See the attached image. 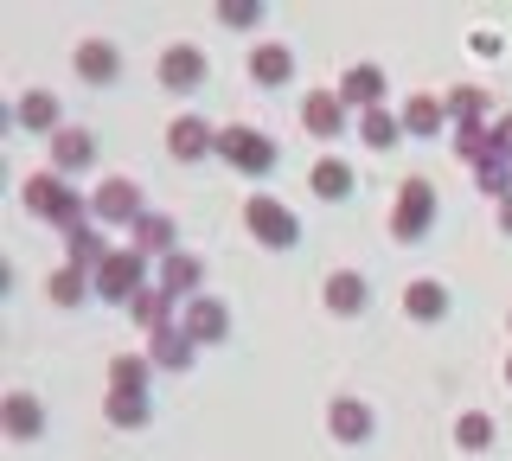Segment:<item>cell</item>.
Listing matches in <instances>:
<instances>
[{
	"label": "cell",
	"instance_id": "cell-1",
	"mask_svg": "<svg viewBox=\"0 0 512 461\" xmlns=\"http://www.w3.org/2000/svg\"><path fill=\"white\" fill-rule=\"evenodd\" d=\"M20 199H26V212H32V218H52L58 231L90 225V199H77L71 186H64V173H32Z\"/></svg>",
	"mask_w": 512,
	"mask_h": 461
},
{
	"label": "cell",
	"instance_id": "cell-2",
	"mask_svg": "<svg viewBox=\"0 0 512 461\" xmlns=\"http://www.w3.org/2000/svg\"><path fill=\"white\" fill-rule=\"evenodd\" d=\"M429 225H436V186H429L423 173H410V180L397 186V205H391V237L397 244H423Z\"/></svg>",
	"mask_w": 512,
	"mask_h": 461
},
{
	"label": "cell",
	"instance_id": "cell-3",
	"mask_svg": "<svg viewBox=\"0 0 512 461\" xmlns=\"http://www.w3.org/2000/svg\"><path fill=\"white\" fill-rule=\"evenodd\" d=\"M244 225H250V237L263 250H295V237H301V218L288 212L282 199H269V193H256L250 205H244Z\"/></svg>",
	"mask_w": 512,
	"mask_h": 461
},
{
	"label": "cell",
	"instance_id": "cell-4",
	"mask_svg": "<svg viewBox=\"0 0 512 461\" xmlns=\"http://www.w3.org/2000/svg\"><path fill=\"white\" fill-rule=\"evenodd\" d=\"M141 289H148V257H141V250H116V257L96 269V295L103 301H122L128 308Z\"/></svg>",
	"mask_w": 512,
	"mask_h": 461
},
{
	"label": "cell",
	"instance_id": "cell-5",
	"mask_svg": "<svg viewBox=\"0 0 512 461\" xmlns=\"http://www.w3.org/2000/svg\"><path fill=\"white\" fill-rule=\"evenodd\" d=\"M218 154H224L237 173H250V180H263V173L276 167V141H269L263 129H224V135H218Z\"/></svg>",
	"mask_w": 512,
	"mask_h": 461
},
{
	"label": "cell",
	"instance_id": "cell-6",
	"mask_svg": "<svg viewBox=\"0 0 512 461\" xmlns=\"http://www.w3.org/2000/svg\"><path fill=\"white\" fill-rule=\"evenodd\" d=\"M141 212H148V205H141V186L135 180H103L90 193V218H103V225H128V231H135Z\"/></svg>",
	"mask_w": 512,
	"mask_h": 461
},
{
	"label": "cell",
	"instance_id": "cell-7",
	"mask_svg": "<svg viewBox=\"0 0 512 461\" xmlns=\"http://www.w3.org/2000/svg\"><path fill=\"white\" fill-rule=\"evenodd\" d=\"M218 135L224 129H212L205 116H173V129H167V154L173 161H205V154H218Z\"/></svg>",
	"mask_w": 512,
	"mask_h": 461
},
{
	"label": "cell",
	"instance_id": "cell-8",
	"mask_svg": "<svg viewBox=\"0 0 512 461\" xmlns=\"http://www.w3.org/2000/svg\"><path fill=\"white\" fill-rule=\"evenodd\" d=\"M205 77H212V58H205L199 45H167V52H160V84L167 90L186 97V90H199Z\"/></svg>",
	"mask_w": 512,
	"mask_h": 461
},
{
	"label": "cell",
	"instance_id": "cell-9",
	"mask_svg": "<svg viewBox=\"0 0 512 461\" xmlns=\"http://www.w3.org/2000/svg\"><path fill=\"white\" fill-rule=\"evenodd\" d=\"M128 250H141V257H180V225H173L167 212H141L135 218V237H128Z\"/></svg>",
	"mask_w": 512,
	"mask_h": 461
},
{
	"label": "cell",
	"instance_id": "cell-10",
	"mask_svg": "<svg viewBox=\"0 0 512 461\" xmlns=\"http://www.w3.org/2000/svg\"><path fill=\"white\" fill-rule=\"evenodd\" d=\"M0 429H7L13 442L45 436V404H39L32 391H7V397H0Z\"/></svg>",
	"mask_w": 512,
	"mask_h": 461
},
{
	"label": "cell",
	"instance_id": "cell-11",
	"mask_svg": "<svg viewBox=\"0 0 512 461\" xmlns=\"http://www.w3.org/2000/svg\"><path fill=\"white\" fill-rule=\"evenodd\" d=\"M301 129L320 135V141L346 135V103H340V90H308V103H301Z\"/></svg>",
	"mask_w": 512,
	"mask_h": 461
},
{
	"label": "cell",
	"instance_id": "cell-12",
	"mask_svg": "<svg viewBox=\"0 0 512 461\" xmlns=\"http://www.w3.org/2000/svg\"><path fill=\"white\" fill-rule=\"evenodd\" d=\"M327 429H333V442H372V404H359V397H333L327 404Z\"/></svg>",
	"mask_w": 512,
	"mask_h": 461
},
{
	"label": "cell",
	"instance_id": "cell-13",
	"mask_svg": "<svg viewBox=\"0 0 512 461\" xmlns=\"http://www.w3.org/2000/svg\"><path fill=\"white\" fill-rule=\"evenodd\" d=\"M71 65H77V77H84V84L103 90V84H116V77H122V52H116L109 39H84Z\"/></svg>",
	"mask_w": 512,
	"mask_h": 461
},
{
	"label": "cell",
	"instance_id": "cell-14",
	"mask_svg": "<svg viewBox=\"0 0 512 461\" xmlns=\"http://www.w3.org/2000/svg\"><path fill=\"white\" fill-rule=\"evenodd\" d=\"M327 308L340 314V321L365 314V308H372V282H365L359 269H333V276H327Z\"/></svg>",
	"mask_w": 512,
	"mask_h": 461
},
{
	"label": "cell",
	"instance_id": "cell-15",
	"mask_svg": "<svg viewBox=\"0 0 512 461\" xmlns=\"http://www.w3.org/2000/svg\"><path fill=\"white\" fill-rule=\"evenodd\" d=\"M199 346H218L224 333H231V308L224 301H212V295H199V301H186V321H180Z\"/></svg>",
	"mask_w": 512,
	"mask_h": 461
},
{
	"label": "cell",
	"instance_id": "cell-16",
	"mask_svg": "<svg viewBox=\"0 0 512 461\" xmlns=\"http://www.w3.org/2000/svg\"><path fill=\"white\" fill-rule=\"evenodd\" d=\"M199 282H205V257H192V250L160 263V289H167L173 301H199Z\"/></svg>",
	"mask_w": 512,
	"mask_h": 461
},
{
	"label": "cell",
	"instance_id": "cell-17",
	"mask_svg": "<svg viewBox=\"0 0 512 461\" xmlns=\"http://www.w3.org/2000/svg\"><path fill=\"white\" fill-rule=\"evenodd\" d=\"M58 116H64V109H58L52 90H26V97L13 103V122H20L26 135H58Z\"/></svg>",
	"mask_w": 512,
	"mask_h": 461
},
{
	"label": "cell",
	"instance_id": "cell-18",
	"mask_svg": "<svg viewBox=\"0 0 512 461\" xmlns=\"http://www.w3.org/2000/svg\"><path fill=\"white\" fill-rule=\"evenodd\" d=\"M340 103L359 109V116H365V109H378V103H384V71H378V65H352V71L340 77Z\"/></svg>",
	"mask_w": 512,
	"mask_h": 461
},
{
	"label": "cell",
	"instance_id": "cell-19",
	"mask_svg": "<svg viewBox=\"0 0 512 461\" xmlns=\"http://www.w3.org/2000/svg\"><path fill=\"white\" fill-rule=\"evenodd\" d=\"M192 353H199V340H192L186 327H167V333H154V346H148V359H154V372H186Z\"/></svg>",
	"mask_w": 512,
	"mask_h": 461
},
{
	"label": "cell",
	"instance_id": "cell-20",
	"mask_svg": "<svg viewBox=\"0 0 512 461\" xmlns=\"http://www.w3.org/2000/svg\"><path fill=\"white\" fill-rule=\"evenodd\" d=\"M90 161H96L90 129H58V135H52V173H84Z\"/></svg>",
	"mask_w": 512,
	"mask_h": 461
},
{
	"label": "cell",
	"instance_id": "cell-21",
	"mask_svg": "<svg viewBox=\"0 0 512 461\" xmlns=\"http://www.w3.org/2000/svg\"><path fill=\"white\" fill-rule=\"evenodd\" d=\"M404 314H410V321H442V314H448V282H436V276L410 282V289H404Z\"/></svg>",
	"mask_w": 512,
	"mask_h": 461
},
{
	"label": "cell",
	"instance_id": "cell-22",
	"mask_svg": "<svg viewBox=\"0 0 512 461\" xmlns=\"http://www.w3.org/2000/svg\"><path fill=\"white\" fill-rule=\"evenodd\" d=\"M250 77L263 90L288 84V77H295V52H288V45H256V52H250Z\"/></svg>",
	"mask_w": 512,
	"mask_h": 461
},
{
	"label": "cell",
	"instance_id": "cell-23",
	"mask_svg": "<svg viewBox=\"0 0 512 461\" xmlns=\"http://www.w3.org/2000/svg\"><path fill=\"white\" fill-rule=\"evenodd\" d=\"M45 289H52L58 308H84V301L96 295V276H90V269H77V263H64V269H52V282H45Z\"/></svg>",
	"mask_w": 512,
	"mask_h": 461
},
{
	"label": "cell",
	"instance_id": "cell-24",
	"mask_svg": "<svg viewBox=\"0 0 512 461\" xmlns=\"http://www.w3.org/2000/svg\"><path fill=\"white\" fill-rule=\"evenodd\" d=\"M64 250H71V263H77V269H90V276H96V269H103L109 257H116V250L103 244V231H96V225H77V231H64Z\"/></svg>",
	"mask_w": 512,
	"mask_h": 461
},
{
	"label": "cell",
	"instance_id": "cell-25",
	"mask_svg": "<svg viewBox=\"0 0 512 461\" xmlns=\"http://www.w3.org/2000/svg\"><path fill=\"white\" fill-rule=\"evenodd\" d=\"M103 417L116 423V429H141V423H154V404H148V391H109L103 397Z\"/></svg>",
	"mask_w": 512,
	"mask_h": 461
},
{
	"label": "cell",
	"instance_id": "cell-26",
	"mask_svg": "<svg viewBox=\"0 0 512 461\" xmlns=\"http://www.w3.org/2000/svg\"><path fill=\"white\" fill-rule=\"evenodd\" d=\"M128 314H135V321L148 327V333H167V327H173V295L160 289V282H148V289L128 301Z\"/></svg>",
	"mask_w": 512,
	"mask_h": 461
},
{
	"label": "cell",
	"instance_id": "cell-27",
	"mask_svg": "<svg viewBox=\"0 0 512 461\" xmlns=\"http://www.w3.org/2000/svg\"><path fill=\"white\" fill-rule=\"evenodd\" d=\"M352 180H359V173H352V167L340 161V154H327V161H320V167L308 173V186H314L320 199H333V205H340V199H352Z\"/></svg>",
	"mask_w": 512,
	"mask_h": 461
},
{
	"label": "cell",
	"instance_id": "cell-28",
	"mask_svg": "<svg viewBox=\"0 0 512 461\" xmlns=\"http://www.w3.org/2000/svg\"><path fill=\"white\" fill-rule=\"evenodd\" d=\"M148 385H154V359H148V353L109 359V391H148Z\"/></svg>",
	"mask_w": 512,
	"mask_h": 461
},
{
	"label": "cell",
	"instance_id": "cell-29",
	"mask_svg": "<svg viewBox=\"0 0 512 461\" xmlns=\"http://www.w3.org/2000/svg\"><path fill=\"white\" fill-rule=\"evenodd\" d=\"M359 135H365V148H397V135H404V116H391V109H365L359 116Z\"/></svg>",
	"mask_w": 512,
	"mask_h": 461
},
{
	"label": "cell",
	"instance_id": "cell-30",
	"mask_svg": "<svg viewBox=\"0 0 512 461\" xmlns=\"http://www.w3.org/2000/svg\"><path fill=\"white\" fill-rule=\"evenodd\" d=\"M442 116H448L442 97H410V103H404V129H410V135H436Z\"/></svg>",
	"mask_w": 512,
	"mask_h": 461
},
{
	"label": "cell",
	"instance_id": "cell-31",
	"mask_svg": "<svg viewBox=\"0 0 512 461\" xmlns=\"http://www.w3.org/2000/svg\"><path fill=\"white\" fill-rule=\"evenodd\" d=\"M455 442H461L468 455H480V449L493 442V417H487V410H468V417L455 423Z\"/></svg>",
	"mask_w": 512,
	"mask_h": 461
},
{
	"label": "cell",
	"instance_id": "cell-32",
	"mask_svg": "<svg viewBox=\"0 0 512 461\" xmlns=\"http://www.w3.org/2000/svg\"><path fill=\"white\" fill-rule=\"evenodd\" d=\"M448 116H455V129H461V122H480V116H487V97H480V90L474 84H461V90H448Z\"/></svg>",
	"mask_w": 512,
	"mask_h": 461
},
{
	"label": "cell",
	"instance_id": "cell-33",
	"mask_svg": "<svg viewBox=\"0 0 512 461\" xmlns=\"http://www.w3.org/2000/svg\"><path fill=\"white\" fill-rule=\"evenodd\" d=\"M218 20L244 33V26H263V7H256V0H224V7H218Z\"/></svg>",
	"mask_w": 512,
	"mask_h": 461
},
{
	"label": "cell",
	"instance_id": "cell-34",
	"mask_svg": "<svg viewBox=\"0 0 512 461\" xmlns=\"http://www.w3.org/2000/svg\"><path fill=\"white\" fill-rule=\"evenodd\" d=\"M487 161H506L512 167V116L493 122V154H487Z\"/></svg>",
	"mask_w": 512,
	"mask_h": 461
},
{
	"label": "cell",
	"instance_id": "cell-35",
	"mask_svg": "<svg viewBox=\"0 0 512 461\" xmlns=\"http://www.w3.org/2000/svg\"><path fill=\"white\" fill-rule=\"evenodd\" d=\"M500 231L512 237V199H500Z\"/></svg>",
	"mask_w": 512,
	"mask_h": 461
},
{
	"label": "cell",
	"instance_id": "cell-36",
	"mask_svg": "<svg viewBox=\"0 0 512 461\" xmlns=\"http://www.w3.org/2000/svg\"><path fill=\"white\" fill-rule=\"evenodd\" d=\"M506 385H512V359H506Z\"/></svg>",
	"mask_w": 512,
	"mask_h": 461
}]
</instances>
